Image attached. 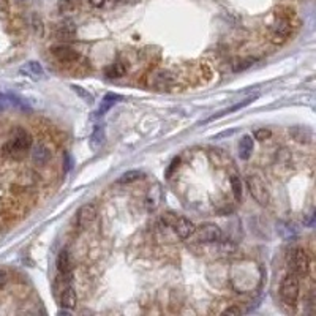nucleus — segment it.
Listing matches in <instances>:
<instances>
[{"label":"nucleus","instance_id":"obj_8","mask_svg":"<svg viewBox=\"0 0 316 316\" xmlns=\"http://www.w3.org/2000/svg\"><path fill=\"white\" fill-rule=\"evenodd\" d=\"M176 84L174 74H171L166 70H157L147 78V86L154 87L157 90H169Z\"/></svg>","mask_w":316,"mask_h":316},{"label":"nucleus","instance_id":"obj_31","mask_svg":"<svg viewBox=\"0 0 316 316\" xmlns=\"http://www.w3.org/2000/svg\"><path fill=\"white\" fill-rule=\"evenodd\" d=\"M111 2H122V0H111Z\"/></svg>","mask_w":316,"mask_h":316},{"label":"nucleus","instance_id":"obj_17","mask_svg":"<svg viewBox=\"0 0 316 316\" xmlns=\"http://www.w3.org/2000/svg\"><path fill=\"white\" fill-rule=\"evenodd\" d=\"M119 100H122V97H120V95L107 93L106 97L103 98V101H101V106H100V109H98V114H105L107 109H109L111 106L116 105Z\"/></svg>","mask_w":316,"mask_h":316},{"label":"nucleus","instance_id":"obj_16","mask_svg":"<svg viewBox=\"0 0 316 316\" xmlns=\"http://www.w3.org/2000/svg\"><path fill=\"white\" fill-rule=\"evenodd\" d=\"M289 133L294 136L296 141H299V142H308L310 139H312V131L308 128H303V126H296V128H293Z\"/></svg>","mask_w":316,"mask_h":316},{"label":"nucleus","instance_id":"obj_12","mask_svg":"<svg viewBox=\"0 0 316 316\" xmlns=\"http://www.w3.org/2000/svg\"><path fill=\"white\" fill-rule=\"evenodd\" d=\"M57 270L67 281L71 278V258L68 251H60V255L57 256Z\"/></svg>","mask_w":316,"mask_h":316},{"label":"nucleus","instance_id":"obj_21","mask_svg":"<svg viewBox=\"0 0 316 316\" xmlns=\"http://www.w3.org/2000/svg\"><path fill=\"white\" fill-rule=\"evenodd\" d=\"M22 71L29 73V74L34 76V78H36V76H41V74H43V68H41L40 63H36V62H29L27 65L22 68Z\"/></svg>","mask_w":316,"mask_h":316},{"label":"nucleus","instance_id":"obj_26","mask_svg":"<svg viewBox=\"0 0 316 316\" xmlns=\"http://www.w3.org/2000/svg\"><path fill=\"white\" fill-rule=\"evenodd\" d=\"M221 313L223 315H240L242 313V310H240V307H237V305H231V307L225 308Z\"/></svg>","mask_w":316,"mask_h":316},{"label":"nucleus","instance_id":"obj_14","mask_svg":"<svg viewBox=\"0 0 316 316\" xmlns=\"http://www.w3.org/2000/svg\"><path fill=\"white\" fill-rule=\"evenodd\" d=\"M253 138L248 136V135H245L242 139H240V142H239V155L242 160H248V158L251 157L253 154Z\"/></svg>","mask_w":316,"mask_h":316},{"label":"nucleus","instance_id":"obj_18","mask_svg":"<svg viewBox=\"0 0 316 316\" xmlns=\"http://www.w3.org/2000/svg\"><path fill=\"white\" fill-rule=\"evenodd\" d=\"M126 71V67L123 65V63H112V65L106 70V76L107 78H120V76H123Z\"/></svg>","mask_w":316,"mask_h":316},{"label":"nucleus","instance_id":"obj_11","mask_svg":"<svg viewBox=\"0 0 316 316\" xmlns=\"http://www.w3.org/2000/svg\"><path fill=\"white\" fill-rule=\"evenodd\" d=\"M163 201V190L160 187V183H154L149 192H147V196H145V207L149 209V211H155V209L161 204Z\"/></svg>","mask_w":316,"mask_h":316},{"label":"nucleus","instance_id":"obj_20","mask_svg":"<svg viewBox=\"0 0 316 316\" xmlns=\"http://www.w3.org/2000/svg\"><path fill=\"white\" fill-rule=\"evenodd\" d=\"M231 187H232V193H234V198L237 201H240L242 198V182H240V177L232 174L231 176Z\"/></svg>","mask_w":316,"mask_h":316},{"label":"nucleus","instance_id":"obj_27","mask_svg":"<svg viewBox=\"0 0 316 316\" xmlns=\"http://www.w3.org/2000/svg\"><path fill=\"white\" fill-rule=\"evenodd\" d=\"M34 27H35V32L38 34V36L43 35V24H41V19L34 16Z\"/></svg>","mask_w":316,"mask_h":316},{"label":"nucleus","instance_id":"obj_25","mask_svg":"<svg viewBox=\"0 0 316 316\" xmlns=\"http://www.w3.org/2000/svg\"><path fill=\"white\" fill-rule=\"evenodd\" d=\"M270 130H265V128H261V130H258L255 133V138L258 139V141H264V139H269L270 138Z\"/></svg>","mask_w":316,"mask_h":316},{"label":"nucleus","instance_id":"obj_6","mask_svg":"<svg viewBox=\"0 0 316 316\" xmlns=\"http://www.w3.org/2000/svg\"><path fill=\"white\" fill-rule=\"evenodd\" d=\"M246 185H248V190L253 198L256 199V202H259L261 206L269 204V199H270V194H269V190L267 185L264 183V180L261 179L259 176L251 174L246 177Z\"/></svg>","mask_w":316,"mask_h":316},{"label":"nucleus","instance_id":"obj_24","mask_svg":"<svg viewBox=\"0 0 316 316\" xmlns=\"http://www.w3.org/2000/svg\"><path fill=\"white\" fill-rule=\"evenodd\" d=\"M71 88H73L76 93L79 95V97H82V98L86 100V103H93V97H92V95L88 93L87 90H84L82 87H79V86H71Z\"/></svg>","mask_w":316,"mask_h":316},{"label":"nucleus","instance_id":"obj_4","mask_svg":"<svg viewBox=\"0 0 316 316\" xmlns=\"http://www.w3.org/2000/svg\"><path fill=\"white\" fill-rule=\"evenodd\" d=\"M163 221L166 223L168 226L173 228V231L179 236L180 239H188L193 236L194 232V225L185 217H180V215H176V213H164L163 215Z\"/></svg>","mask_w":316,"mask_h":316},{"label":"nucleus","instance_id":"obj_1","mask_svg":"<svg viewBox=\"0 0 316 316\" xmlns=\"http://www.w3.org/2000/svg\"><path fill=\"white\" fill-rule=\"evenodd\" d=\"M30 145H32V136L25 130L18 128L10 141L3 145V152L6 157L19 160V158L24 157L25 150L30 149Z\"/></svg>","mask_w":316,"mask_h":316},{"label":"nucleus","instance_id":"obj_29","mask_svg":"<svg viewBox=\"0 0 316 316\" xmlns=\"http://www.w3.org/2000/svg\"><path fill=\"white\" fill-rule=\"evenodd\" d=\"M88 2H90L93 6H97V8H98V6H103V5H105L106 0H88Z\"/></svg>","mask_w":316,"mask_h":316},{"label":"nucleus","instance_id":"obj_22","mask_svg":"<svg viewBox=\"0 0 316 316\" xmlns=\"http://www.w3.org/2000/svg\"><path fill=\"white\" fill-rule=\"evenodd\" d=\"M76 6H78V0H60V2H59V8H60L62 13L73 11Z\"/></svg>","mask_w":316,"mask_h":316},{"label":"nucleus","instance_id":"obj_30","mask_svg":"<svg viewBox=\"0 0 316 316\" xmlns=\"http://www.w3.org/2000/svg\"><path fill=\"white\" fill-rule=\"evenodd\" d=\"M8 8V3H6V0H0V10H6Z\"/></svg>","mask_w":316,"mask_h":316},{"label":"nucleus","instance_id":"obj_10","mask_svg":"<svg viewBox=\"0 0 316 316\" xmlns=\"http://www.w3.org/2000/svg\"><path fill=\"white\" fill-rule=\"evenodd\" d=\"M53 55L60 63H71V62H76L79 59V54L76 53L73 48L63 46V44H60V46H55L53 49Z\"/></svg>","mask_w":316,"mask_h":316},{"label":"nucleus","instance_id":"obj_3","mask_svg":"<svg viewBox=\"0 0 316 316\" xmlns=\"http://www.w3.org/2000/svg\"><path fill=\"white\" fill-rule=\"evenodd\" d=\"M288 264H289V269L293 272L294 275H297L299 278H303L308 275V270H310V258L307 255V251L297 246V248L291 250L289 251V256H288Z\"/></svg>","mask_w":316,"mask_h":316},{"label":"nucleus","instance_id":"obj_5","mask_svg":"<svg viewBox=\"0 0 316 316\" xmlns=\"http://www.w3.org/2000/svg\"><path fill=\"white\" fill-rule=\"evenodd\" d=\"M291 32H293V24L289 16L280 15L270 27V41L274 44H283L291 36Z\"/></svg>","mask_w":316,"mask_h":316},{"label":"nucleus","instance_id":"obj_19","mask_svg":"<svg viewBox=\"0 0 316 316\" xmlns=\"http://www.w3.org/2000/svg\"><path fill=\"white\" fill-rule=\"evenodd\" d=\"M142 177V173L141 171H136V169H133V171H128V173H125L120 179L117 180L119 183H131V182H136L139 180Z\"/></svg>","mask_w":316,"mask_h":316},{"label":"nucleus","instance_id":"obj_28","mask_svg":"<svg viewBox=\"0 0 316 316\" xmlns=\"http://www.w3.org/2000/svg\"><path fill=\"white\" fill-rule=\"evenodd\" d=\"M6 281H8V275H6L5 270H0V289L5 288Z\"/></svg>","mask_w":316,"mask_h":316},{"label":"nucleus","instance_id":"obj_7","mask_svg":"<svg viewBox=\"0 0 316 316\" xmlns=\"http://www.w3.org/2000/svg\"><path fill=\"white\" fill-rule=\"evenodd\" d=\"M193 236L196 237V240L199 242H204V244H217L223 237L221 234V229L213 223H204L198 228H194V232Z\"/></svg>","mask_w":316,"mask_h":316},{"label":"nucleus","instance_id":"obj_23","mask_svg":"<svg viewBox=\"0 0 316 316\" xmlns=\"http://www.w3.org/2000/svg\"><path fill=\"white\" fill-rule=\"evenodd\" d=\"M103 139H105L103 128H101L100 125H97V126H95V130H93V135H92V144L93 145H101V144H103Z\"/></svg>","mask_w":316,"mask_h":316},{"label":"nucleus","instance_id":"obj_9","mask_svg":"<svg viewBox=\"0 0 316 316\" xmlns=\"http://www.w3.org/2000/svg\"><path fill=\"white\" fill-rule=\"evenodd\" d=\"M95 218H97V207L93 204H86L76 213V226L79 229H87L95 221Z\"/></svg>","mask_w":316,"mask_h":316},{"label":"nucleus","instance_id":"obj_15","mask_svg":"<svg viewBox=\"0 0 316 316\" xmlns=\"http://www.w3.org/2000/svg\"><path fill=\"white\" fill-rule=\"evenodd\" d=\"M49 158H51L49 149L46 147V145L38 144L35 147V150H34V161L38 163V164H44V163L49 161Z\"/></svg>","mask_w":316,"mask_h":316},{"label":"nucleus","instance_id":"obj_13","mask_svg":"<svg viewBox=\"0 0 316 316\" xmlns=\"http://www.w3.org/2000/svg\"><path fill=\"white\" fill-rule=\"evenodd\" d=\"M60 303H62L63 308H68V310H71V308L76 307V303H78V296H76L74 289L71 286H67L65 289L62 291Z\"/></svg>","mask_w":316,"mask_h":316},{"label":"nucleus","instance_id":"obj_2","mask_svg":"<svg viewBox=\"0 0 316 316\" xmlns=\"http://www.w3.org/2000/svg\"><path fill=\"white\" fill-rule=\"evenodd\" d=\"M299 277L294 275L293 272H289L288 275H284L280 284V297L281 302L289 308H294L299 300Z\"/></svg>","mask_w":316,"mask_h":316}]
</instances>
